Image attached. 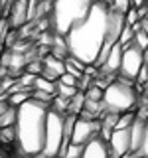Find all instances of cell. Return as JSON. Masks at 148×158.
I'll return each instance as SVG.
<instances>
[{"label":"cell","mask_w":148,"mask_h":158,"mask_svg":"<svg viewBox=\"0 0 148 158\" xmlns=\"http://www.w3.org/2000/svg\"><path fill=\"white\" fill-rule=\"evenodd\" d=\"M107 16H109V2L107 0H95L87 16L73 24L67 30L65 46H67V56L77 57L79 61L93 63L103 48L107 38Z\"/></svg>","instance_id":"obj_1"},{"label":"cell","mask_w":148,"mask_h":158,"mask_svg":"<svg viewBox=\"0 0 148 158\" xmlns=\"http://www.w3.org/2000/svg\"><path fill=\"white\" fill-rule=\"evenodd\" d=\"M47 103L30 97L16 107L14 118V142L24 156H38L43 148V127H46Z\"/></svg>","instance_id":"obj_2"},{"label":"cell","mask_w":148,"mask_h":158,"mask_svg":"<svg viewBox=\"0 0 148 158\" xmlns=\"http://www.w3.org/2000/svg\"><path fill=\"white\" fill-rule=\"evenodd\" d=\"M95 0H53L51 14H49V26L53 34L65 36L67 30L87 16Z\"/></svg>","instance_id":"obj_3"},{"label":"cell","mask_w":148,"mask_h":158,"mask_svg":"<svg viewBox=\"0 0 148 158\" xmlns=\"http://www.w3.org/2000/svg\"><path fill=\"white\" fill-rule=\"evenodd\" d=\"M101 103H103V109L111 113L132 111L138 103V91L134 87V81H128V79H122L117 75L103 89Z\"/></svg>","instance_id":"obj_4"},{"label":"cell","mask_w":148,"mask_h":158,"mask_svg":"<svg viewBox=\"0 0 148 158\" xmlns=\"http://www.w3.org/2000/svg\"><path fill=\"white\" fill-rule=\"evenodd\" d=\"M63 118H65V113L47 107L46 127H43V148H42V154L46 158L59 156V150L63 146Z\"/></svg>","instance_id":"obj_5"},{"label":"cell","mask_w":148,"mask_h":158,"mask_svg":"<svg viewBox=\"0 0 148 158\" xmlns=\"http://www.w3.org/2000/svg\"><path fill=\"white\" fill-rule=\"evenodd\" d=\"M142 49L136 44H126L122 46V56H121V65H118V77L128 79V81H134L138 69L142 65Z\"/></svg>","instance_id":"obj_6"},{"label":"cell","mask_w":148,"mask_h":158,"mask_svg":"<svg viewBox=\"0 0 148 158\" xmlns=\"http://www.w3.org/2000/svg\"><path fill=\"white\" fill-rule=\"evenodd\" d=\"M101 128V118H87V117H75L73 123V132H71V140L73 144H85L93 136L99 135Z\"/></svg>","instance_id":"obj_7"},{"label":"cell","mask_w":148,"mask_h":158,"mask_svg":"<svg viewBox=\"0 0 148 158\" xmlns=\"http://www.w3.org/2000/svg\"><path fill=\"white\" fill-rule=\"evenodd\" d=\"M122 28H125V12H118V10L111 8L109 4V16H107V38L105 42L107 44H117L118 36H121Z\"/></svg>","instance_id":"obj_8"},{"label":"cell","mask_w":148,"mask_h":158,"mask_svg":"<svg viewBox=\"0 0 148 158\" xmlns=\"http://www.w3.org/2000/svg\"><path fill=\"white\" fill-rule=\"evenodd\" d=\"M107 144H109V150L113 154H117L118 158L125 154V152H128V148H130V132H128V127L126 128H113Z\"/></svg>","instance_id":"obj_9"},{"label":"cell","mask_w":148,"mask_h":158,"mask_svg":"<svg viewBox=\"0 0 148 158\" xmlns=\"http://www.w3.org/2000/svg\"><path fill=\"white\" fill-rule=\"evenodd\" d=\"M79 158H109V144L101 136H93L89 142L83 144L81 156Z\"/></svg>","instance_id":"obj_10"},{"label":"cell","mask_w":148,"mask_h":158,"mask_svg":"<svg viewBox=\"0 0 148 158\" xmlns=\"http://www.w3.org/2000/svg\"><path fill=\"white\" fill-rule=\"evenodd\" d=\"M63 71H65V65H63V59L61 57L53 56V53H49V56L43 57V61H42V75L46 77V79L56 81Z\"/></svg>","instance_id":"obj_11"},{"label":"cell","mask_w":148,"mask_h":158,"mask_svg":"<svg viewBox=\"0 0 148 158\" xmlns=\"http://www.w3.org/2000/svg\"><path fill=\"white\" fill-rule=\"evenodd\" d=\"M121 56H122V46H121V44H113L111 49H109V56L105 59V63L99 67V71L117 75V73H118V65H121Z\"/></svg>","instance_id":"obj_12"},{"label":"cell","mask_w":148,"mask_h":158,"mask_svg":"<svg viewBox=\"0 0 148 158\" xmlns=\"http://www.w3.org/2000/svg\"><path fill=\"white\" fill-rule=\"evenodd\" d=\"M26 20H28V0H14L10 4V24L18 28Z\"/></svg>","instance_id":"obj_13"},{"label":"cell","mask_w":148,"mask_h":158,"mask_svg":"<svg viewBox=\"0 0 148 158\" xmlns=\"http://www.w3.org/2000/svg\"><path fill=\"white\" fill-rule=\"evenodd\" d=\"M144 125H146V118H140V117H134V121L130 123L128 127V132H130V152H136L138 144L142 140V132H144Z\"/></svg>","instance_id":"obj_14"},{"label":"cell","mask_w":148,"mask_h":158,"mask_svg":"<svg viewBox=\"0 0 148 158\" xmlns=\"http://www.w3.org/2000/svg\"><path fill=\"white\" fill-rule=\"evenodd\" d=\"M103 103L101 101H91V99H85L83 103V109L79 113V117H87V118H99L103 115Z\"/></svg>","instance_id":"obj_15"},{"label":"cell","mask_w":148,"mask_h":158,"mask_svg":"<svg viewBox=\"0 0 148 158\" xmlns=\"http://www.w3.org/2000/svg\"><path fill=\"white\" fill-rule=\"evenodd\" d=\"M83 103H85V93H83V91H77L75 95L69 99L67 111L65 113H69V115H79V113H81V109H83Z\"/></svg>","instance_id":"obj_16"},{"label":"cell","mask_w":148,"mask_h":158,"mask_svg":"<svg viewBox=\"0 0 148 158\" xmlns=\"http://www.w3.org/2000/svg\"><path fill=\"white\" fill-rule=\"evenodd\" d=\"M32 89H39V91L56 95V81H49V79H46L43 75H36L34 77V83H32Z\"/></svg>","instance_id":"obj_17"},{"label":"cell","mask_w":148,"mask_h":158,"mask_svg":"<svg viewBox=\"0 0 148 158\" xmlns=\"http://www.w3.org/2000/svg\"><path fill=\"white\" fill-rule=\"evenodd\" d=\"M51 53L57 57H65L67 56V46H65V38L63 36H57V34H53V48H51Z\"/></svg>","instance_id":"obj_18"},{"label":"cell","mask_w":148,"mask_h":158,"mask_svg":"<svg viewBox=\"0 0 148 158\" xmlns=\"http://www.w3.org/2000/svg\"><path fill=\"white\" fill-rule=\"evenodd\" d=\"M77 91H79V89L75 85H65V83H61V81L56 79V95L63 97V99H71Z\"/></svg>","instance_id":"obj_19"},{"label":"cell","mask_w":148,"mask_h":158,"mask_svg":"<svg viewBox=\"0 0 148 158\" xmlns=\"http://www.w3.org/2000/svg\"><path fill=\"white\" fill-rule=\"evenodd\" d=\"M134 154L148 158V118H146V125H144V132H142V140H140V144H138Z\"/></svg>","instance_id":"obj_20"},{"label":"cell","mask_w":148,"mask_h":158,"mask_svg":"<svg viewBox=\"0 0 148 158\" xmlns=\"http://www.w3.org/2000/svg\"><path fill=\"white\" fill-rule=\"evenodd\" d=\"M132 44H136L140 49H146L148 48V34L142 32V30H134V34H132Z\"/></svg>","instance_id":"obj_21"},{"label":"cell","mask_w":148,"mask_h":158,"mask_svg":"<svg viewBox=\"0 0 148 158\" xmlns=\"http://www.w3.org/2000/svg\"><path fill=\"white\" fill-rule=\"evenodd\" d=\"M111 8L118 10V12H126L130 8V0H111Z\"/></svg>","instance_id":"obj_22"},{"label":"cell","mask_w":148,"mask_h":158,"mask_svg":"<svg viewBox=\"0 0 148 158\" xmlns=\"http://www.w3.org/2000/svg\"><path fill=\"white\" fill-rule=\"evenodd\" d=\"M146 77H148V65H146V63H142L140 69H138V73H136V77H134V83L142 85V83L146 81Z\"/></svg>","instance_id":"obj_23"},{"label":"cell","mask_w":148,"mask_h":158,"mask_svg":"<svg viewBox=\"0 0 148 158\" xmlns=\"http://www.w3.org/2000/svg\"><path fill=\"white\" fill-rule=\"evenodd\" d=\"M57 81L65 83V85H75V87H77V77H75V75H71V73H65V71H63L61 75L57 77Z\"/></svg>","instance_id":"obj_24"},{"label":"cell","mask_w":148,"mask_h":158,"mask_svg":"<svg viewBox=\"0 0 148 158\" xmlns=\"http://www.w3.org/2000/svg\"><path fill=\"white\" fill-rule=\"evenodd\" d=\"M10 4H12V0H0V16L10 10Z\"/></svg>","instance_id":"obj_25"},{"label":"cell","mask_w":148,"mask_h":158,"mask_svg":"<svg viewBox=\"0 0 148 158\" xmlns=\"http://www.w3.org/2000/svg\"><path fill=\"white\" fill-rule=\"evenodd\" d=\"M10 105H8V101H4V99H0V115H2L4 111H6Z\"/></svg>","instance_id":"obj_26"},{"label":"cell","mask_w":148,"mask_h":158,"mask_svg":"<svg viewBox=\"0 0 148 158\" xmlns=\"http://www.w3.org/2000/svg\"><path fill=\"white\" fill-rule=\"evenodd\" d=\"M146 0H130V6H134V8H138V6H142Z\"/></svg>","instance_id":"obj_27"},{"label":"cell","mask_w":148,"mask_h":158,"mask_svg":"<svg viewBox=\"0 0 148 158\" xmlns=\"http://www.w3.org/2000/svg\"><path fill=\"white\" fill-rule=\"evenodd\" d=\"M142 87H144V95L148 97V77H146V81H144V83H142Z\"/></svg>","instance_id":"obj_28"}]
</instances>
